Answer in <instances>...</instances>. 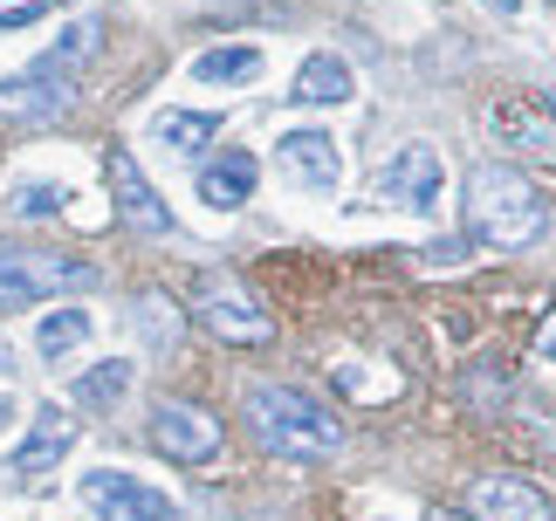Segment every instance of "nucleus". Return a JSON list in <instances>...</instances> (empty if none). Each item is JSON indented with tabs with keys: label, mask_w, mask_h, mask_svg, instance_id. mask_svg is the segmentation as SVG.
<instances>
[{
	"label": "nucleus",
	"mask_w": 556,
	"mask_h": 521,
	"mask_svg": "<svg viewBox=\"0 0 556 521\" xmlns=\"http://www.w3.org/2000/svg\"><path fill=\"white\" fill-rule=\"evenodd\" d=\"M467 227L488 247H529L549 227V206L516 165H475V179H467Z\"/></svg>",
	"instance_id": "f257e3e1"
},
{
	"label": "nucleus",
	"mask_w": 556,
	"mask_h": 521,
	"mask_svg": "<svg viewBox=\"0 0 556 521\" xmlns=\"http://www.w3.org/2000/svg\"><path fill=\"white\" fill-rule=\"evenodd\" d=\"M248 425H254V440L275 446L282 460H330V453L344 446V425L289 384H254L248 391Z\"/></svg>",
	"instance_id": "f03ea898"
},
{
	"label": "nucleus",
	"mask_w": 556,
	"mask_h": 521,
	"mask_svg": "<svg viewBox=\"0 0 556 521\" xmlns=\"http://www.w3.org/2000/svg\"><path fill=\"white\" fill-rule=\"evenodd\" d=\"M97 268L76 254H49V247H0V316L8 309H28L41 295H70V289H90Z\"/></svg>",
	"instance_id": "7ed1b4c3"
},
{
	"label": "nucleus",
	"mask_w": 556,
	"mask_h": 521,
	"mask_svg": "<svg viewBox=\"0 0 556 521\" xmlns=\"http://www.w3.org/2000/svg\"><path fill=\"white\" fill-rule=\"evenodd\" d=\"M76 494H83V508L103 514V521H173V501H165L159 487H144V481H131V473H117V467L83 473Z\"/></svg>",
	"instance_id": "20e7f679"
},
{
	"label": "nucleus",
	"mask_w": 556,
	"mask_h": 521,
	"mask_svg": "<svg viewBox=\"0 0 556 521\" xmlns=\"http://www.w3.org/2000/svg\"><path fill=\"white\" fill-rule=\"evenodd\" d=\"M152 440H159V453L165 460H213L220 453V419H213L206 405H179V398H165L159 411H152Z\"/></svg>",
	"instance_id": "39448f33"
},
{
	"label": "nucleus",
	"mask_w": 556,
	"mask_h": 521,
	"mask_svg": "<svg viewBox=\"0 0 556 521\" xmlns=\"http://www.w3.org/2000/svg\"><path fill=\"white\" fill-rule=\"evenodd\" d=\"M76 103V76L70 69H49V62H35L28 76L0 82V117H21V124H49Z\"/></svg>",
	"instance_id": "423d86ee"
},
{
	"label": "nucleus",
	"mask_w": 556,
	"mask_h": 521,
	"mask_svg": "<svg viewBox=\"0 0 556 521\" xmlns=\"http://www.w3.org/2000/svg\"><path fill=\"white\" fill-rule=\"evenodd\" d=\"M378 200H384V206L426 213V206L440 200V151H433V144H405L399 158L378 171Z\"/></svg>",
	"instance_id": "0eeeda50"
},
{
	"label": "nucleus",
	"mask_w": 556,
	"mask_h": 521,
	"mask_svg": "<svg viewBox=\"0 0 556 521\" xmlns=\"http://www.w3.org/2000/svg\"><path fill=\"white\" fill-rule=\"evenodd\" d=\"M467 514L475 521H556V508L529 481H516V473H481L467 487Z\"/></svg>",
	"instance_id": "6e6552de"
},
{
	"label": "nucleus",
	"mask_w": 556,
	"mask_h": 521,
	"mask_svg": "<svg viewBox=\"0 0 556 521\" xmlns=\"http://www.w3.org/2000/svg\"><path fill=\"white\" fill-rule=\"evenodd\" d=\"M200 322L213 336H227V343H268L275 336V322L254 309L241 289H227V281H213V289L200 295Z\"/></svg>",
	"instance_id": "1a4fd4ad"
},
{
	"label": "nucleus",
	"mask_w": 556,
	"mask_h": 521,
	"mask_svg": "<svg viewBox=\"0 0 556 521\" xmlns=\"http://www.w3.org/2000/svg\"><path fill=\"white\" fill-rule=\"evenodd\" d=\"M275 158H282V171L295 186H309V192H330L337 171H344V165H337V138H330V130H289V138L275 144Z\"/></svg>",
	"instance_id": "9d476101"
},
{
	"label": "nucleus",
	"mask_w": 556,
	"mask_h": 521,
	"mask_svg": "<svg viewBox=\"0 0 556 521\" xmlns=\"http://www.w3.org/2000/svg\"><path fill=\"white\" fill-rule=\"evenodd\" d=\"M111 192H117V213L138 233H165V227H173V213H165V200L152 192V179L131 165V151H111Z\"/></svg>",
	"instance_id": "9b49d317"
},
{
	"label": "nucleus",
	"mask_w": 556,
	"mask_h": 521,
	"mask_svg": "<svg viewBox=\"0 0 556 521\" xmlns=\"http://www.w3.org/2000/svg\"><path fill=\"white\" fill-rule=\"evenodd\" d=\"M76 446V419L70 411H55V405H41L35 411V425H28V440L14 446V473H49L62 467V453Z\"/></svg>",
	"instance_id": "f8f14e48"
},
{
	"label": "nucleus",
	"mask_w": 556,
	"mask_h": 521,
	"mask_svg": "<svg viewBox=\"0 0 556 521\" xmlns=\"http://www.w3.org/2000/svg\"><path fill=\"white\" fill-rule=\"evenodd\" d=\"M254 179H262V165H254V151H227V158H213L206 171H200V200L206 206H241L248 192H254Z\"/></svg>",
	"instance_id": "ddd939ff"
},
{
	"label": "nucleus",
	"mask_w": 556,
	"mask_h": 521,
	"mask_svg": "<svg viewBox=\"0 0 556 521\" xmlns=\"http://www.w3.org/2000/svg\"><path fill=\"white\" fill-rule=\"evenodd\" d=\"M488 124H495L508 144H536V151H556V130H549L556 117L543 124V111H536V103H516V97H502L495 111H488Z\"/></svg>",
	"instance_id": "4468645a"
},
{
	"label": "nucleus",
	"mask_w": 556,
	"mask_h": 521,
	"mask_svg": "<svg viewBox=\"0 0 556 521\" xmlns=\"http://www.w3.org/2000/svg\"><path fill=\"white\" fill-rule=\"evenodd\" d=\"M351 97V69L337 55H309L295 69V103H344Z\"/></svg>",
	"instance_id": "2eb2a0df"
},
{
	"label": "nucleus",
	"mask_w": 556,
	"mask_h": 521,
	"mask_svg": "<svg viewBox=\"0 0 556 521\" xmlns=\"http://www.w3.org/2000/svg\"><path fill=\"white\" fill-rule=\"evenodd\" d=\"M124 391H131V357H103L97 364V371H83L76 378V405H117L124 398Z\"/></svg>",
	"instance_id": "dca6fc26"
},
{
	"label": "nucleus",
	"mask_w": 556,
	"mask_h": 521,
	"mask_svg": "<svg viewBox=\"0 0 556 521\" xmlns=\"http://www.w3.org/2000/svg\"><path fill=\"white\" fill-rule=\"evenodd\" d=\"M192 76L200 82H254L262 76V49H206L192 62Z\"/></svg>",
	"instance_id": "f3484780"
},
{
	"label": "nucleus",
	"mask_w": 556,
	"mask_h": 521,
	"mask_svg": "<svg viewBox=\"0 0 556 521\" xmlns=\"http://www.w3.org/2000/svg\"><path fill=\"white\" fill-rule=\"evenodd\" d=\"M83 336H90V316H83V309H49V316H41V330H35V351L41 357H62V351H76Z\"/></svg>",
	"instance_id": "a211bd4d"
},
{
	"label": "nucleus",
	"mask_w": 556,
	"mask_h": 521,
	"mask_svg": "<svg viewBox=\"0 0 556 521\" xmlns=\"http://www.w3.org/2000/svg\"><path fill=\"white\" fill-rule=\"evenodd\" d=\"M213 130H220V124H213L206 111H165V117L152 124V138H159V144H173V151H200Z\"/></svg>",
	"instance_id": "6ab92c4d"
},
{
	"label": "nucleus",
	"mask_w": 556,
	"mask_h": 521,
	"mask_svg": "<svg viewBox=\"0 0 556 521\" xmlns=\"http://www.w3.org/2000/svg\"><path fill=\"white\" fill-rule=\"evenodd\" d=\"M97 35H103V28H97V21H76V28H62V41H55V49H49V55H41V62H49V69H70V76H76V69H83V62H90V55H97Z\"/></svg>",
	"instance_id": "aec40b11"
},
{
	"label": "nucleus",
	"mask_w": 556,
	"mask_h": 521,
	"mask_svg": "<svg viewBox=\"0 0 556 521\" xmlns=\"http://www.w3.org/2000/svg\"><path fill=\"white\" fill-rule=\"evenodd\" d=\"M14 213H21V220H55V213H62V186H14Z\"/></svg>",
	"instance_id": "412c9836"
},
{
	"label": "nucleus",
	"mask_w": 556,
	"mask_h": 521,
	"mask_svg": "<svg viewBox=\"0 0 556 521\" xmlns=\"http://www.w3.org/2000/svg\"><path fill=\"white\" fill-rule=\"evenodd\" d=\"M35 21H41V8H35V0H21V8H8V14H0V35H14V28H35Z\"/></svg>",
	"instance_id": "4be33fe9"
},
{
	"label": "nucleus",
	"mask_w": 556,
	"mask_h": 521,
	"mask_svg": "<svg viewBox=\"0 0 556 521\" xmlns=\"http://www.w3.org/2000/svg\"><path fill=\"white\" fill-rule=\"evenodd\" d=\"M481 8H495V14H516V8H522V0H481Z\"/></svg>",
	"instance_id": "5701e85b"
},
{
	"label": "nucleus",
	"mask_w": 556,
	"mask_h": 521,
	"mask_svg": "<svg viewBox=\"0 0 556 521\" xmlns=\"http://www.w3.org/2000/svg\"><path fill=\"white\" fill-rule=\"evenodd\" d=\"M543 357L556 364V322H549V330H543Z\"/></svg>",
	"instance_id": "b1692460"
},
{
	"label": "nucleus",
	"mask_w": 556,
	"mask_h": 521,
	"mask_svg": "<svg viewBox=\"0 0 556 521\" xmlns=\"http://www.w3.org/2000/svg\"><path fill=\"white\" fill-rule=\"evenodd\" d=\"M543 111H549V117H556V90H549V97H543Z\"/></svg>",
	"instance_id": "393cba45"
},
{
	"label": "nucleus",
	"mask_w": 556,
	"mask_h": 521,
	"mask_svg": "<svg viewBox=\"0 0 556 521\" xmlns=\"http://www.w3.org/2000/svg\"><path fill=\"white\" fill-rule=\"evenodd\" d=\"M426 521H460V514H446V508H440V514H426Z\"/></svg>",
	"instance_id": "a878e982"
},
{
	"label": "nucleus",
	"mask_w": 556,
	"mask_h": 521,
	"mask_svg": "<svg viewBox=\"0 0 556 521\" xmlns=\"http://www.w3.org/2000/svg\"><path fill=\"white\" fill-rule=\"evenodd\" d=\"M0 425H8V405H0Z\"/></svg>",
	"instance_id": "bb28decb"
}]
</instances>
